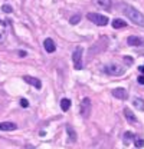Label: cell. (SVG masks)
I'll return each mask as SVG.
<instances>
[{
  "mask_svg": "<svg viewBox=\"0 0 144 149\" xmlns=\"http://www.w3.org/2000/svg\"><path fill=\"white\" fill-rule=\"evenodd\" d=\"M123 9H124V10H123L124 15H126L133 23H136V24H138V26H144V15L141 12H138L137 9H134V7H131V6H124Z\"/></svg>",
  "mask_w": 144,
  "mask_h": 149,
  "instance_id": "6da1fadb",
  "label": "cell"
},
{
  "mask_svg": "<svg viewBox=\"0 0 144 149\" xmlns=\"http://www.w3.org/2000/svg\"><path fill=\"white\" fill-rule=\"evenodd\" d=\"M104 72L109 76H121V74L126 73V69L121 66V65H117V63H109L104 68Z\"/></svg>",
  "mask_w": 144,
  "mask_h": 149,
  "instance_id": "7a4b0ae2",
  "label": "cell"
},
{
  "mask_svg": "<svg viewBox=\"0 0 144 149\" xmlns=\"http://www.w3.org/2000/svg\"><path fill=\"white\" fill-rule=\"evenodd\" d=\"M82 53H84V49H82L81 46H78V47L73 50V53H72L73 68L78 69V70H81V69L84 68V63H82Z\"/></svg>",
  "mask_w": 144,
  "mask_h": 149,
  "instance_id": "3957f363",
  "label": "cell"
},
{
  "mask_svg": "<svg viewBox=\"0 0 144 149\" xmlns=\"http://www.w3.org/2000/svg\"><path fill=\"white\" fill-rule=\"evenodd\" d=\"M87 17L90 19L94 24H98V26H107L108 22H109L107 16H102V15H98V13H88Z\"/></svg>",
  "mask_w": 144,
  "mask_h": 149,
  "instance_id": "277c9868",
  "label": "cell"
},
{
  "mask_svg": "<svg viewBox=\"0 0 144 149\" xmlns=\"http://www.w3.org/2000/svg\"><path fill=\"white\" fill-rule=\"evenodd\" d=\"M81 115L84 118H88L91 115V100L90 97H84V100L81 102Z\"/></svg>",
  "mask_w": 144,
  "mask_h": 149,
  "instance_id": "5b68a950",
  "label": "cell"
},
{
  "mask_svg": "<svg viewBox=\"0 0 144 149\" xmlns=\"http://www.w3.org/2000/svg\"><path fill=\"white\" fill-rule=\"evenodd\" d=\"M112 96L114 97H117V99H121V100H126L127 97H128V92H127L124 88H115V89H112Z\"/></svg>",
  "mask_w": 144,
  "mask_h": 149,
  "instance_id": "8992f818",
  "label": "cell"
},
{
  "mask_svg": "<svg viewBox=\"0 0 144 149\" xmlns=\"http://www.w3.org/2000/svg\"><path fill=\"white\" fill-rule=\"evenodd\" d=\"M23 80H25L26 83L32 85L36 89H40V88H42V82H40L37 77H33V76H23Z\"/></svg>",
  "mask_w": 144,
  "mask_h": 149,
  "instance_id": "52a82bcc",
  "label": "cell"
},
{
  "mask_svg": "<svg viewBox=\"0 0 144 149\" xmlns=\"http://www.w3.org/2000/svg\"><path fill=\"white\" fill-rule=\"evenodd\" d=\"M43 46H45V50L48 52V53H54L55 50H56V45H55V42L52 39H45V42H43Z\"/></svg>",
  "mask_w": 144,
  "mask_h": 149,
  "instance_id": "ba28073f",
  "label": "cell"
},
{
  "mask_svg": "<svg viewBox=\"0 0 144 149\" xmlns=\"http://www.w3.org/2000/svg\"><path fill=\"white\" fill-rule=\"evenodd\" d=\"M127 43L128 46H143L144 45V40L141 37H137V36H130L127 39Z\"/></svg>",
  "mask_w": 144,
  "mask_h": 149,
  "instance_id": "9c48e42d",
  "label": "cell"
},
{
  "mask_svg": "<svg viewBox=\"0 0 144 149\" xmlns=\"http://www.w3.org/2000/svg\"><path fill=\"white\" fill-rule=\"evenodd\" d=\"M94 1V4H97L98 7H101V9H104V10H109L111 9V0H92Z\"/></svg>",
  "mask_w": 144,
  "mask_h": 149,
  "instance_id": "30bf717a",
  "label": "cell"
},
{
  "mask_svg": "<svg viewBox=\"0 0 144 149\" xmlns=\"http://www.w3.org/2000/svg\"><path fill=\"white\" fill-rule=\"evenodd\" d=\"M18 129V125L15 122H0V130H15Z\"/></svg>",
  "mask_w": 144,
  "mask_h": 149,
  "instance_id": "8fae6325",
  "label": "cell"
},
{
  "mask_svg": "<svg viewBox=\"0 0 144 149\" xmlns=\"http://www.w3.org/2000/svg\"><path fill=\"white\" fill-rule=\"evenodd\" d=\"M124 116L127 118V120H128L130 123H137V118H136V115L133 113V111H130L128 108H124Z\"/></svg>",
  "mask_w": 144,
  "mask_h": 149,
  "instance_id": "7c38bea8",
  "label": "cell"
},
{
  "mask_svg": "<svg viewBox=\"0 0 144 149\" xmlns=\"http://www.w3.org/2000/svg\"><path fill=\"white\" fill-rule=\"evenodd\" d=\"M133 105L137 111H144V99H141V97H136L133 100Z\"/></svg>",
  "mask_w": 144,
  "mask_h": 149,
  "instance_id": "4fadbf2b",
  "label": "cell"
},
{
  "mask_svg": "<svg viewBox=\"0 0 144 149\" xmlns=\"http://www.w3.org/2000/svg\"><path fill=\"white\" fill-rule=\"evenodd\" d=\"M66 132H68V136H69V141L71 142H75L76 141V132L73 130L71 125H66Z\"/></svg>",
  "mask_w": 144,
  "mask_h": 149,
  "instance_id": "5bb4252c",
  "label": "cell"
},
{
  "mask_svg": "<svg viewBox=\"0 0 144 149\" xmlns=\"http://www.w3.org/2000/svg\"><path fill=\"white\" fill-rule=\"evenodd\" d=\"M127 23L124 20H121V19H114L112 20V27L114 29H121V27H126Z\"/></svg>",
  "mask_w": 144,
  "mask_h": 149,
  "instance_id": "9a60e30c",
  "label": "cell"
},
{
  "mask_svg": "<svg viewBox=\"0 0 144 149\" xmlns=\"http://www.w3.org/2000/svg\"><path fill=\"white\" fill-rule=\"evenodd\" d=\"M69 108H71V100L66 99V97H64V99L61 100V109L64 112H66V111H69Z\"/></svg>",
  "mask_w": 144,
  "mask_h": 149,
  "instance_id": "2e32d148",
  "label": "cell"
},
{
  "mask_svg": "<svg viewBox=\"0 0 144 149\" xmlns=\"http://www.w3.org/2000/svg\"><path fill=\"white\" fill-rule=\"evenodd\" d=\"M133 139H134V135H133L131 132H126V133H124V142H126V143H128V142L133 141Z\"/></svg>",
  "mask_w": 144,
  "mask_h": 149,
  "instance_id": "e0dca14e",
  "label": "cell"
},
{
  "mask_svg": "<svg viewBox=\"0 0 144 149\" xmlns=\"http://www.w3.org/2000/svg\"><path fill=\"white\" fill-rule=\"evenodd\" d=\"M79 20H81V16H79V15H75V16H72V17L69 19V23H71V24H78Z\"/></svg>",
  "mask_w": 144,
  "mask_h": 149,
  "instance_id": "ac0fdd59",
  "label": "cell"
},
{
  "mask_svg": "<svg viewBox=\"0 0 144 149\" xmlns=\"http://www.w3.org/2000/svg\"><path fill=\"white\" fill-rule=\"evenodd\" d=\"M134 143H136L137 148H144V141L140 138H134Z\"/></svg>",
  "mask_w": 144,
  "mask_h": 149,
  "instance_id": "d6986e66",
  "label": "cell"
},
{
  "mask_svg": "<svg viewBox=\"0 0 144 149\" xmlns=\"http://www.w3.org/2000/svg\"><path fill=\"white\" fill-rule=\"evenodd\" d=\"M1 9H3V12H4V13H12V12H13V9H12L9 4H4Z\"/></svg>",
  "mask_w": 144,
  "mask_h": 149,
  "instance_id": "ffe728a7",
  "label": "cell"
},
{
  "mask_svg": "<svg viewBox=\"0 0 144 149\" xmlns=\"http://www.w3.org/2000/svg\"><path fill=\"white\" fill-rule=\"evenodd\" d=\"M20 105H22L23 108H28V105H29V103H28V100H26V99H23V97H22V99H20Z\"/></svg>",
  "mask_w": 144,
  "mask_h": 149,
  "instance_id": "44dd1931",
  "label": "cell"
},
{
  "mask_svg": "<svg viewBox=\"0 0 144 149\" xmlns=\"http://www.w3.org/2000/svg\"><path fill=\"white\" fill-rule=\"evenodd\" d=\"M137 82H138L140 85H144V76H138V77H137Z\"/></svg>",
  "mask_w": 144,
  "mask_h": 149,
  "instance_id": "7402d4cb",
  "label": "cell"
},
{
  "mask_svg": "<svg viewBox=\"0 0 144 149\" xmlns=\"http://www.w3.org/2000/svg\"><path fill=\"white\" fill-rule=\"evenodd\" d=\"M19 55L22 56V57H25V56H26V52H23V50H20V52H19Z\"/></svg>",
  "mask_w": 144,
  "mask_h": 149,
  "instance_id": "603a6c76",
  "label": "cell"
},
{
  "mask_svg": "<svg viewBox=\"0 0 144 149\" xmlns=\"http://www.w3.org/2000/svg\"><path fill=\"white\" fill-rule=\"evenodd\" d=\"M138 70H140L141 73H144V66H140V68H138Z\"/></svg>",
  "mask_w": 144,
  "mask_h": 149,
  "instance_id": "cb8c5ba5",
  "label": "cell"
},
{
  "mask_svg": "<svg viewBox=\"0 0 144 149\" xmlns=\"http://www.w3.org/2000/svg\"><path fill=\"white\" fill-rule=\"evenodd\" d=\"M138 53H140V55H144V49H141V50H138Z\"/></svg>",
  "mask_w": 144,
  "mask_h": 149,
  "instance_id": "d4e9b609",
  "label": "cell"
}]
</instances>
